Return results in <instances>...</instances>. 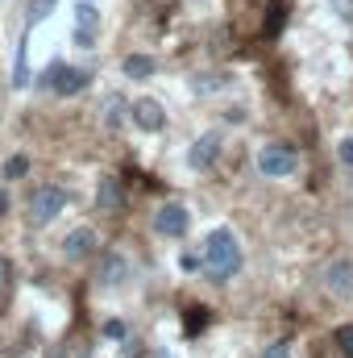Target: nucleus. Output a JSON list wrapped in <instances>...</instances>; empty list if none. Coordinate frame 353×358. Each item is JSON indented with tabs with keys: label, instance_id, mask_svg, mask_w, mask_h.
Returning <instances> with one entry per match:
<instances>
[{
	"label": "nucleus",
	"instance_id": "obj_28",
	"mask_svg": "<svg viewBox=\"0 0 353 358\" xmlns=\"http://www.w3.org/2000/svg\"><path fill=\"white\" fill-rule=\"evenodd\" d=\"M4 213H8V196L0 192V217H4Z\"/></svg>",
	"mask_w": 353,
	"mask_h": 358
},
{
	"label": "nucleus",
	"instance_id": "obj_2",
	"mask_svg": "<svg viewBox=\"0 0 353 358\" xmlns=\"http://www.w3.org/2000/svg\"><path fill=\"white\" fill-rule=\"evenodd\" d=\"M258 171H262V179H287L299 171V155L287 142H266L258 150Z\"/></svg>",
	"mask_w": 353,
	"mask_h": 358
},
{
	"label": "nucleus",
	"instance_id": "obj_25",
	"mask_svg": "<svg viewBox=\"0 0 353 358\" xmlns=\"http://www.w3.org/2000/svg\"><path fill=\"white\" fill-rule=\"evenodd\" d=\"M91 42H96V29H80V25H75V46H84V50H88Z\"/></svg>",
	"mask_w": 353,
	"mask_h": 358
},
{
	"label": "nucleus",
	"instance_id": "obj_22",
	"mask_svg": "<svg viewBox=\"0 0 353 358\" xmlns=\"http://www.w3.org/2000/svg\"><path fill=\"white\" fill-rule=\"evenodd\" d=\"M337 346L353 358V325H341V329H337Z\"/></svg>",
	"mask_w": 353,
	"mask_h": 358
},
{
	"label": "nucleus",
	"instance_id": "obj_5",
	"mask_svg": "<svg viewBox=\"0 0 353 358\" xmlns=\"http://www.w3.org/2000/svg\"><path fill=\"white\" fill-rule=\"evenodd\" d=\"M129 275H133L129 259H125L121 250H108V255L100 259V271H96V287H100V292H117V287H125Z\"/></svg>",
	"mask_w": 353,
	"mask_h": 358
},
{
	"label": "nucleus",
	"instance_id": "obj_7",
	"mask_svg": "<svg viewBox=\"0 0 353 358\" xmlns=\"http://www.w3.org/2000/svg\"><path fill=\"white\" fill-rule=\"evenodd\" d=\"M187 225H191V213L183 204H175V200L154 213V234H163V238H183Z\"/></svg>",
	"mask_w": 353,
	"mask_h": 358
},
{
	"label": "nucleus",
	"instance_id": "obj_19",
	"mask_svg": "<svg viewBox=\"0 0 353 358\" xmlns=\"http://www.w3.org/2000/svg\"><path fill=\"white\" fill-rule=\"evenodd\" d=\"M25 80H29V71H25V38H21V46H17V76H13V84H17V88H25Z\"/></svg>",
	"mask_w": 353,
	"mask_h": 358
},
{
	"label": "nucleus",
	"instance_id": "obj_15",
	"mask_svg": "<svg viewBox=\"0 0 353 358\" xmlns=\"http://www.w3.org/2000/svg\"><path fill=\"white\" fill-rule=\"evenodd\" d=\"M225 84H229V76H220V71H212V76H195V80H191V88L200 92V96H208V92H220Z\"/></svg>",
	"mask_w": 353,
	"mask_h": 358
},
{
	"label": "nucleus",
	"instance_id": "obj_21",
	"mask_svg": "<svg viewBox=\"0 0 353 358\" xmlns=\"http://www.w3.org/2000/svg\"><path fill=\"white\" fill-rule=\"evenodd\" d=\"M50 8H54V0H29V17H33V21L50 17Z\"/></svg>",
	"mask_w": 353,
	"mask_h": 358
},
{
	"label": "nucleus",
	"instance_id": "obj_11",
	"mask_svg": "<svg viewBox=\"0 0 353 358\" xmlns=\"http://www.w3.org/2000/svg\"><path fill=\"white\" fill-rule=\"evenodd\" d=\"M216 155H220V134H204V138H195V142H191L187 163H191L195 171H208V167L216 163Z\"/></svg>",
	"mask_w": 353,
	"mask_h": 358
},
{
	"label": "nucleus",
	"instance_id": "obj_3",
	"mask_svg": "<svg viewBox=\"0 0 353 358\" xmlns=\"http://www.w3.org/2000/svg\"><path fill=\"white\" fill-rule=\"evenodd\" d=\"M67 208V192L59 187V183H46V187H38L33 196H29V225H50L59 213Z\"/></svg>",
	"mask_w": 353,
	"mask_h": 358
},
{
	"label": "nucleus",
	"instance_id": "obj_24",
	"mask_svg": "<svg viewBox=\"0 0 353 358\" xmlns=\"http://www.w3.org/2000/svg\"><path fill=\"white\" fill-rule=\"evenodd\" d=\"M337 155H341V163H345V167H353V138H341Z\"/></svg>",
	"mask_w": 353,
	"mask_h": 358
},
{
	"label": "nucleus",
	"instance_id": "obj_27",
	"mask_svg": "<svg viewBox=\"0 0 353 358\" xmlns=\"http://www.w3.org/2000/svg\"><path fill=\"white\" fill-rule=\"evenodd\" d=\"M8 275H13V267H8V259H0V292L8 287Z\"/></svg>",
	"mask_w": 353,
	"mask_h": 358
},
{
	"label": "nucleus",
	"instance_id": "obj_23",
	"mask_svg": "<svg viewBox=\"0 0 353 358\" xmlns=\"http://www.w3.org/2000/svg\"><path fill=\"white\" fill-rule=\"evenodd\" d=\"M258 358H291V342H274V346H266Z\"/></svg>",
	"mask_w": 353,
	"mask_h": 358
},
{
	"label": "nucleus",
	"instance_id": "obj_8",
	"mask_svg": "<svg viewBox=\"0 0 353 358\" xmlns=\"http://www.w3.org/2000/svg\"><path fill=\"white\" fill-rule=\"evenodd\" d=\"M96 246H100L96 229L80 225V229H71V234L63 238V259H67V263H84V259H91V250H96Z\"/></svg>",
	"mask_w": 353,
	"mask_h": 358
},
{
	"label": "nucleus",
	"instance_id": "obj_4",
	"mask_svg": "<svg viewBox=\"0 0 353 358\" xmlns=\"http://www.w3.org/2000/svg\"><path fill=\"white\" fill-rule=\"evenodd\" d=\"M88 71L84 67H67V63H54V67H46V76H42V88H54L59 96H80V92L88 88Z\"/></svg>",
	"mask_w": 353,
	"mask_h": 358
},
{
	"label": "nucleus",
	"instance_id": "obj_9",
	"mask_svg": "<svg viewBox=\"0 0 353 358\" xmlns=\"http://www.w3.org/2000/svg\"><path fill=\"white\" fill-rule=\"evenodd\" d=\"M96 208H100V213H108V217L125 213V187H121V179L100 176V183H96Z\"/></svg>",
	"mask_w": 353,
	"mask_h": 358
},
{
	"label": "nucleus",
	"instance_id": "obj_1",
	"mask_svg": "<svg viewBox=\"0 0 353 358\" xmlns=\"http://www.w3.org/2000/svg\"><path fill=\"white\" fill-rule=\"evenodd\" d=\"M204 271H208V279L212 283H229L237 271H241V242H237V234L233 229H212L208 238H204Z\"/></svg>",
	"mask_w": 353,
	"mask_h": 358
},
{
	"label": "nucleus",
	"instance_id": "obj_10",
	"mask_svg": "<svg viewBox=\"0 0 353 358\" xmlns=\"http://www.w3.org/2000/svg\"><path fill=\"white\" fill-rule=\"evenodd\" d=\"M129 117H133V125H137V129H146V134H158V129L167 125L163 104H158V100H150V96H146V100H137V104L129 108Z\"/></svg>",
	"mask_w": 353,
	"mask_h": 358
},
{
	"label": "nucleus",
	"instance_id": "obj_29",
	"mask_svg": "<svg viewBox=\"0 0 353 358\" xmlns=\"http://www.w3.org/2000/svg\"><path fill=\"white\" fill-rule=\"evenodd\" d=\"M158 358H171V355H158Z\"/></svg>",
	"mask_w": 353,
	"mask_h": 358
},
{
	"label": "nucleus",
	"instance_id": "obj_12",
	"mask_svg": "<svg viewBox=\"0 0 353 358\" xmlns=\"http://www.w3.org/2000/svg\"><path fill=\"white\" fill-rule=\"evenodd\" d=\"M125 113H129V104H125L121 96H104V129H108V134H117V129L125 125Z\"/></svg>",
	"mask_w": 353,
	"mask_h": 358
},
{
	"label": "nucleus",
	"instance_id": "obj_13",
	"mask_svg": "<svg viewBox=\"0 0 353 358\" xmlns=\"http://www.w3.org/2000/svg\"><path fill=\"white\" fill-rule=\"evenodd\" d=\"M154 67H158V63H154L150 55H129V59L121 63V71H125L129 80H150V76H154Z\"/></svg>",
	"mask_w": 353,
	"mask_h": 358
},
{
	"label": "nucleus",
	"instance_id": "obj_26",
	"mask_svg": "<svg viewBox=\"0 0 353 358\" xmlns=\"http://www.w3.org/2000/svg\"><path fill=\"white\" fill-rule=\"evenodd\" d=\"M333 8H337L341 21H353V0H333Z\"/></svg>",
	"mask_w": 353,
	"mask_h": 358
},
{
	"label": "nucleus",
	"instance_id": "obj_17",
	"mask_svg": "<svg viewBox=\"0 0 353 358\" xmlns=\"http://www.w3.org/2000/svg\"><path fill=\"white\" fill-rule=\"evenodd\" d=\"M25 176H29V159L25 155H13L4 163V179H25Z\"/></svg>",
	"mask_w": 353,
	"mask_h": 358
},
{
	"label": "nucleus",
	"instance_id": "obj_18",
	"mask_svg": "<svg viewBox=\"0 0 353 358\" xmlns=\"http://www.w3.org/2000/svg\"><path fill=\"white\" fill-rule=\"evenodd\" d=\"M208 325V308H187V334H200Z\"/></svg>",
	"mask_w": 353,
	"mask_h": 358
},
{
	"label": "nucleus",
	"instance_id": "obj_20",
	"mask_svg": "<svg viewBox=\"0 0 353 358\" xmlns=\"http://www.w3.org/2000/svg\"><path fill=\"white\" fill-rule=\"evenodd\" d=\"M104 338H112V342H125V338H129L125 321H104Z\"/></svg>",
	"mask_w": 353,
	"mask_h": 358
},
{
	"label": "nucleus",
	"instance_id": "obj_6",
	"mask_svg": "<svg viewBox=\"0 0 353 358\" xmlns=\"http://www.w3.org/2000/svg\"><path fill=\"white\" fill-rule=\"evenodd\" d=\"M320 287L333 296V300H350L353 296V263L350 259H337L320 271Z\"/></svg>",
	"mask_w": 353,
	"mask_h": 358
},
{
	"label": "nucleus",
	"instance_id": "obj_16",
	"mask_svg": "<svg viewBox=\"0 0 353 358\" xmlns=\"http://www.w3.org/2000/svg\"><path fill=\"white\" fill-rule=\"evenodd\" d=\"M283 17H287V0H270V17H266V34L270 38L283 29Z\"/></svg>",
	"mask_w": 353,
	"mask_h": 358
},
{
	"label": "nucleus",
	"instance_id": "obj_14",
	"mask_svg": "<svg viewBox=\"0 0 353 358\" xmlns=\"http://www.w3.org/2000/svg\"><path fill=\"white\" fill-rule=\"evenodd\" d=\"M75 25H80V29H96V25H100V8H96L91 0H80V4H75Z\"/></svg>",
	"mask_w": 353,
	"mask_h": 358
}]
</instances>
